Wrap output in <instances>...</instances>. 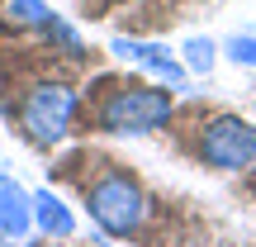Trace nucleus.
I'll return each mask as SVG.
<instances>
[{
    "mask_svg": "<svg viewBox=\"0 0 256 247\" xmlns=\"http://www.w3.org/2000/svg\"><path fill=\"white\" fill-rule=\"evenodd\" d=\"M81 200H86L90 223L104 238H133V233H142L147 214H152L142 181L119 162H100V171L81 185Z\"/></svg>",
    "mask_w": 256,
    "mask_h": 247,
    "instance_id": "f257e3e1",
    "label": "nucleus"
},
{
    "mask_svg": "<svg viewBox=\"0 0 256 247\" xmlns=\"http://www.w3.org/2000/svg\"><path fill=\"white\" fill-rule=\"evenodd\" d=\"M10 105H14L19 133L34 147H57L66 133L76 128V114H81V91L62 76H28L19 86V95L10 91Z\"/></svg>",
    "mask_w": 256,
    "mask_h": 247,
    "instance_id": "f03ea898",
    "label": "nucleus"
},
{
    "mask_svg": "<svg viewBox=\"0 0 256 247\" xmlns=\"http://www.w3.org/2000/svg\"><path fill=\"white\" fill-rule=\"evenodd\" d=\"M176 114V95L147 81H104L100 100L90 105V124L100 133H156Z\"/></svg>",
    "mask_w": 256,
    "mask_h": 247,
    "instance_id": "7ed1b4c3",
    "label": "nucleus"
},
{
    "mask_svg": "<svg viewBox=\"0 0 256 247\" xmlns=\"http://www.w3.org/2000/svg\"><path fill=\"white\" fill-rule=\"evenodd\" d=\"M194 152L214 171H247L256 166V124L238 114H214L209 124H200Z\"/></svg>",
    "mask_w": 256,
    "mask_h": 247,
    "instance_id": "20e7f679",
    "label": "nucleus"
},
{
    "mask_svg": "<svg viewBox=\"0 0 256 247\" xmlns=\"http://www.w3.org/2000/svg\"><path fill=\"white\" fill-rule=\"evenodd\" d=\"M110 53L124 57V62H133V67H142V72H152L156 81H166V86L185 81V62H176V53H166L162 43H147V38H114Z\"/></svg>",
    "mask_w": 256,
    "mask_h": 247,
    "instance_id": "39448f33",
    "label": "nucleus"
},
{
    "mask_svg": "<svg viewBox=\"0 0 256 247\" xmlns=\"http://www.w3.org/2000/svg\"><path fill=\"white\" fill-rule=\"evenodd\" d=\"M34 233V195L14 181V176L0 171V238L24 242Z\"/></svg>",
    "mask_w": 256,
    "mask_h": 247,
    "instance_id": "423d86ee",
    "label": "nucleus"
},
{
    "mask_svg": "<svg viewBox=\"0 0 256 247\" xmlns=\"http://www.w3.org/2000/svg\"><path fill=\"white\" fill-rule=\"evenodd\" d=\"M34 228L48 233V238H72L76 233V219L52 190H34Z\"/></svg>",
    "mask_w": 256,
    "mask_h": 247,
    "instance_id": "0eeeda50",
    "label": "nucleus"
},
{
    "mask_svg": "<svg viewBox=\"0 0 256 247\" xmlns=\"http://www.w3.org/2000/svg\"><path fill=\"white\" fill-rule=\"evenodd\" d=\"M52 19L48 0H0V24L14 29V34H34Z\"/></svg>",
    "mask_w": 256,
    "mask_h": 247,
    "instance_id": "6e6552de",
    "label": "nucleus"
},
{
    "mask_svg": "<svg viewBox=\"0 0 256 247\" xmlns=\"http://www.w3.org/2000/svg\"><path fill=\"white\" fill-rule=\"evenodd\" d=\"M38 34H43V43L52 48V53H62L66 62H86V38L76 34V24H72V19L52 15L43 29H38Z\"/></svg>",
    "mask_w": 256,
    "mask_h": 247,
    "instance_id": "1a4fd4ad",
    "label": "nucleus"
},
{
    "mask_svg": "<svg viewBox=\"0 0 256 247\" xmlns=\"http://www.w3.org/2000/svg\"><path fill=\"white\" fill-rule=\"evenodd\" d=\"M180 53H185V57H180L185 72H200V76H209L214 62H218V48H214V38H185Z\"/></svg>",
    "mask_w": 256,
    "mask_h": 247,
    "instance_id": "9d476101",
    "label": "nucleus"
},
{
    "mask_svg": "<svg viewBox=\"0 0 256 247\" xmlns=\"http://www.w3.org/2000/svg\"><path fill=\"white\" fill-rule=\"evenodd\" d=\"M223 53H228L238 67H252V72H256V38H252V34H242V38H228V43H223Z\"/></svg>",
    "mask_w": 256,
    "mask_h": 247,
    "instance_id": "9b49d317",
    "label": "nucleus"
},
{
    "mask_svg": "<svg viewBox=\"0 0 256 247\" xmlns=\"http://www.w3.org/2000/svg\"><path fill=\"white\" fill-rule=\"evenodd\" d=\"M110 5H128V0H110Z\"/></svg>",
    "mask_w": 256,
    "mask_h": 247,
    "instance_id": "f8f14e48",
    "label": "nucleus"
}]
</instances>
